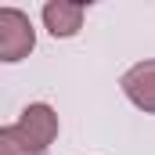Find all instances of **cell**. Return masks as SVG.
<instances>
[{
    "instance_id": "5b68a950",
    "label": "cell",
    "mask_w": 155,
    "mask_h": 155,
    "mask_svg": "<svg viewBox=\"0 0 155 155\" xmlns=\"http://www.w3.org/2000/svg\"><path fill=\"white\" fill-rule=\"evenodd\" d=\"M0 155H47V152L36 148V144H33V141L11 123V126L0 130Z\"/></svg>"
},
{
    "instance_id": "277c9868",
    "label": "cell",
    "mask_w": 155,
    "mask_h": 155,
    "mask_svg": "<svg viewBox=\"0 0 155 155\" xmlns=\"http://www.w3.org/2000/svg\"><path fill=\"white\" fill-rule=\"evenodd\" d=\"M87 18V4H69V0H51L43 4V25L54 40H69L83 29Z\"/></svg>"
},
{
    "instance_id": "3957f363",
    "label": "cell",
    "mask_w": 155,
    "mask_h": 155,
    "mask_svg": "<svg viewBox=\"0 0 155 155\" xmlns=\"http://www.w3.org/2000/svg\"><path fill=\"white\" fill-rule=\"evenodd\" d=\"M36 148H51V141L58 137V112L47 105V101H33V105H25L22 108V116H18V123H15Z\"/></svg>"
},
{
    "instance_id": "7a4b0ae2",
    "label": "cell",
    "mask_w": 155,
    "mask_h": 155,
    "mask_svg": "<svg viewBox=\"0 0 155 155\" xmlns=\"http://www.w3.org/2000/svg\"><path fill=\"white\" fill-rule=\"evenodd\" d=\"M119 87H123V94L134 108L155 116V58H144V61L130 65L119 79Z\"/></svg>"
},
{
    "instance_id": "6da1fadb",
    "label": "cell",
    "mask_w": 155,
    "mask_h": 155,
    "mask_svg": "<svg viewBox=\"0 0 155 155\" xmlns=\"http://www.w3.org/2000/svg\"><path fill=\"white\" fill-rule=\"evenodd\" d=\"M33 47H36V29H33L29 15L18 7H0V61L15 65V61L29 58Z\"/></svg>"
}]
</instances>
